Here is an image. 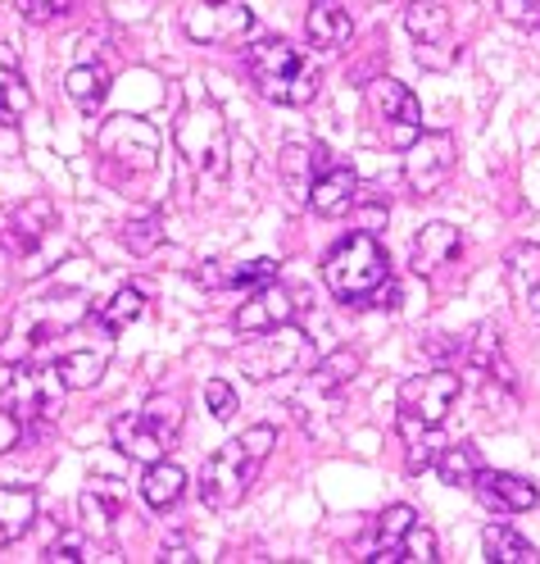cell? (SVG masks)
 Here are the masks:
<instances>
[{"mask_svg": "<svg viewBox=\"0 0 540 564\" xmlns=\"http://www.w3.org/2000/svg\"><path fill=\"white\" fill-rule=\"evenodd\" d=\"M42 560H51V564H82V560H96V555H91V542H87L82 528H68V533H59V538L46 546Z\"/></svg>", "mask_w": 540, "mask_h": 564, "instance_id": "obj_37", "label": "cell"}, {"mask_svg": "<svg viewBox=\"0 0 540 564\" xmlns=\"http://www.w3.org/2000/svg\"><path fill=\"white\" fill-rule=\"evenodd\" d=\"M123 246L132 256H151L164 246V215L159 209H146V215H136L123 224Z\"/></svg>", "mask_w": 540, "mask_h": 564, "instance_id": "obj_35", "label": "cell"}, {"mask_svg": "<svg viewBox=\"0 0 540 564\" xmlns=\"http://www.w3.org/2000/svg\"><path fill=\"white\" fill-rule=\"evenodd\" d=\"M64 91L82 115H96L104 105V96H110V68L104 64H74L68 78H64Z\"/></svg>", "mask_w": 540, "mask_h": 564, "instance_id": "obj_28", "label": "cell"}, {"mask_svg": "<svg viewBox=\"0 0 540 564\" xmlns=\"http://www.w3.org/2000/svg\"><path fill=\"white\" fill-rule=\"evenodd\" d=\"M277 278V260H250V264H228V269H200L196 282H209V288H232V292H255L264 282Z\"/></svg>", "mask_w": 540, "mask_h": 564, "instance_id": "obj_29", "label": "cell"}, {"mask_svg": "<svg viewBox=\"0 0 540 564\" xmlns=\"http://www.w3.org/2000/svg\"><path fill=\"white\" fill-rule=\"evenodd\" d=\"M459 251H463L459 228H450V224H427V228L414 237V246H409V264H414L418 278H431V273H441L445 264H454Z\"/></svg>", "mask_w": 540, "mask_h": 564, "instance_id": "obj_21", "label": "cell"}, {"mask_svg": "<svg viewBox=\"0 0 540 564\" xmlns=\"http://www.w3.org/2000/svg\"><path fill=\"white\" fill-rule=\"evenodd\" d=\"M482 546H486V560H499V564H536V546L518 533L509 523H486L482 528Z\"/></svg>", "mask_w": 540, "mask_h": 564, "instance_id": "obj_31", "label": "cell"}, {"mask_svg": "<svg viewBox=\"0 0 540 564\" xmlns=\"http://www.w3.org/2000/svg\"><path fill=\"white\" fill-rule=\"evenodd\" d=\"M322 278H328L337 301L373 305V296L390 282V260L373 232H350L332 246V256L322 260Z\"/></svg>", "mask_w": 540, "mask_h": 564, "instance_id": "obj_4", "label": "cell"}, {"mask_svg": "<svg viewBox=\"0 0 540 564\" xmlns=\"http://www.w3.org/2000/svg\"><path fill=\"white\" fill-rule=\"evenodd\" d=\"M64 378L55 373V365H42V369H32V365H14V373L0 382V414H10L19 429H42V423L59 419L64 410Z\"/></svg>", "mask_w": 540, "mask_h": 564, "instance_id": "obj_7", "label": "cell"}, {"mask_svg": "<svg viewBox=\"0 0 540 564\" xmlns=\"http://www.w3.org/2000/svg\"><path fill=\"white\" fill-rule=\"evenodd\" d=\"M37 523V491L32 487H0V551L14 546Z\"/></svg>", "mask_w": 540, "mask_h": 564, "instance_id": "obj_25", "label": "cell"}, {"mask_svg": "<svg viewBox=\"0 0 540 564\" xmlns=\"http://www.w3.org/2000/svg\"><path fill=\"white\" fill-rule=\"evenodd\" d=\"M504 278H509V292L522 310L540 314V246L522 241L509 251V260H504Z\"/></svg>", "mask_w": 540, "mask_h": 564, "instance_id": "obj_23", "label": "cell"}, {"mask_svg": "<svg viewBox=\"0 0 540 564\" xmlns=\"http://www.w3.org/2000/svg\"><path fill=\"white\" fill-rule=\"evenodd\" d=\"M205 405H209V414L219 419V423H228V419L236 414V392H232L223 378H209V382H205Z\"/></svg>", "mask_w": 540, "mask_h": 564, "instance_id": "obj_39", "label": "cell"}, {"mask_svg": "<svg viewBox=\"0 0 540 564\" xmlns=\"http://www.w3.org/2000/svg\"><path fill=\"white\" fill-rule=\"evenodd\" d=\"M332 160H328V151L322 147H305V141H291V147H282V155H277V173H282V183H286V192H291V200L296 205H309V187H313V178L322 169H328Z\"/></svg>", "mask_w": 540, "mask_h": 564, "instance_id": "obj_22", "label": "cell"}, {"mask_svg": "<svg viewBox=\"0 0 540 564\" xmlns=\"http://www.w3.org/2000/svg\"><path fill=\"white\" fill-rule=\"evenodd\" d=\"M368 115H373V123L386 137L390 151H405L409 141L422 132V105H418V96L405 83H395V78H373L368 83Z\"/></svg>", "mask_w": 540, "mask_h": 564, "instance_id": "obj_10", "label": "cell"}, {"mask_svg": "<svg viewBox=\"0 0 540 564\" xmlns=\"http://www.w3.org/2000/svg\"><path fill=\"white\" fill-rule=\"evenodd\" d=\"M32 105V91H27V78H23V64H19V51L10 42H0V123H23Z\"/></svg>", "mask_w": 540, "mask_h": 564, "instance_id": "obj_24", "label": "cell"}, {"mask_svg": "<svg viewBox=\"0 0 540 564\" xmlns=\"http://www.w3.org/2000/svg\"><path fill=\"white\" fill-rule=\"evenodd\" d=\"M499 14L518 28H540V0H499Z\"/></svg>", "mask_w": 540, "mask_h": 564, "instance_id": "obj_41", "label": "cell"}, {"mask_svg": "<svg viewBox=\"0 0 540 564\" xmlns=\"http://www.w3.org/2000/svg\"><path fill=\"white\" fill-rule=\"evenodd\" d=\"M173 147L200 183H223L228 178L232 137H228L223 110L209 96H200V91L187 96V105L177 110V123H173Z\"/></svg>", "mask_w": 540, "mask_h": 564, "instance_id": "obj_2", "label": "cell"}, {"mask_svg": "<svg viewBox=\"0 0 540 564\" xmlns=\"http://www.w3.org/2000/svg\"><path fill=\"white\" fill-rule=\"evenodd\" d=\"M141 310H146V296H141V288H119L110 301L96 310V319H100L104 333H114V337H119L123 328H132V324L141 319Z\"/></svg>", "mask_w": 540, "mask_h": 564, "instance_id": "obj_33", "label": "cell"}, {"mask_svg": "<svg viewBox=\"0 0 540 564\" xmlns=\"http://www.w3.org/2000/svg\"><path fill=\"white\" fill-rule=\"evenodd\" d=\"M96 151H100V164L110 178H119V173H151L159 164V128L151 119L114 115L100 123Z\"/></svg>", "mask_w": 540, "mask_h": 564, "instance_id": "obj_8", "label": "cell"}, {"mask_svg": "<svg viewBox=\"0 0 540 564\" xmlns=\"http://www.w3.org/2000/svg\"><path fill=\"white\" fill-rule=\"evenodd\" d=\"M255 28L245 0H196L187 10V37L196 46H241Z\"/></svg>", "mask_w": 540, "mask_h": 564, "instance_id": "obj_12", "label": "cell"}, {"mask_svg": "<svg viewBox=\"0 0 540 564\" xmlns=\"http://www.w3.org/2000/svg\"><path fill=\"white\" fill-rule=\"evenodd\" d=\"M183 491H187V474L177 469L168 455L155 465H146V478H141V501H146L151 510H173L177 501H183Z\"/></svg>", "mask_w": 540, "mask_h": 564, "instance_id": "obj_27", "label": "cell"}, {"mask_svg": "<svg viewBox=\"0 0 540 564\" xmlns=\"http://www.w3.org/2000/svg\"><path fill=\"white\" fill-rule=\"evenodd\" d=\"M82 314H87V301H82L78 292L27 301V305L14 314V324H10L5 341H0V365H23L46 337H55V333H64V328H74Z\"/></svg>", "mask_w": 540, "mask_h": 564, "instance_id": "obj_6", "label": "cell"}, {"mask_svg": "<svg viewBox=\"0 0 540 564\" xmlns=\"http://www.w3.org/2000/svg\"><path fill=\"white\" fill-rule=\"evenodd\" d=\"M82 519H87V528H82V533H110V528H114V519H119V510H123V487L114 482V478H100L96 487H87L82 491Z\"/></svg>", "mask_w": 540, "mask_h": 564, "instance_id": "obj_26", "label": "cell"}, {"mask_svg": "<svg viewBox=\"0 0 540 564\" xmlns=\"http://www.w3.org/2000/svg\"><path fill=\"white\" fill-rule=\"evenodd\" d=\"M431 469L441 474L445 487H473V478L482 474V455L473 442H445L437 451V460H431Z\"/></svg>", "mask_w": 540, "mask_h": 564, "instance_id": "obj_30", "label": "cell"}, {"mask_svg": "<svg viewBox=\"0 0 540 564\" xmlns=\"http://www.w3.org/2000/svg\"><path fill=\"white\" fill-rule=\"evenodd\" d=\"M55 228H59V215L46 196H27L10 209H0V241H5L14 256H32Z\"/></svg>", "mask_w": 540, "mask_h": 564, "instance_id": "obj_15", "label": "cell"}, {"mask_svg": "<svg viewBox=\"0 0 540 564\" xmlns=\"http://www.w3.org/2000/svg\"><path fill=\"white\" fill-rule=\"evenodd\" d=\"M405 560H414V564H431V560H441L437 555V533L418 519V528L409 533V551H405Z\"/></svg>", "mask_w": 540, "mask_h": 564, "instance_id": "obj_40", "label": "cell"}, {"mask_svg": "<svg viewBox=\"0 0 540 564\" xmlns=\"http://www.w3.org/2000/svg\"><path fill=\"white\" fill-rule=\"evenodd\" d=\"M354 200H359V173L350 164H328L309 187V205L322 219L345 215V209H354Z\"/></svg>", "mask_w": 540, "mask_h": 564, "instance_id": "obj_19", "label": "cell"}, {"mask_svg": "<svg viewBox=\"0 0 540 564\" xmlns=\"http://www.w3.org/2000/svg\"><path fill=\"white\" fill-rule=\"evenodd\" d=\"M418 528V510L414 506H386L373 523V551L364 560L373 564H400L409 551V533Z\"/></svg>", "mask_w": 540, "mask_h": 564, "instance_id": "obj_18", "label": "cell"}, {"mask_svg": "<svg viewBox=\"0 0 540 564\" xmlns=\"http://www.w3.org/2000/svg\"><path fill=\"white\" fill-rule=\"evenodd\" d=\"M159 560H173V564H187V560H196V551L183 542V538H173V542H164V555Z\"/></svg>", "mask_w": 540, "mask_h": 564, "instance_id": "obj_42", "label": "cell"}, {"mask_svg": "<svg viewBox=\"0 0 540 564\" xmlns=\"http://www.w3.org/2000/svg\"><path fill=\"white\" fill-rule=\"evenodd\" d=\"M473 497L491 510V514H527V510H536V501H540V491H536V482H527V478H518V474H504V469H486L482 465V474L473 478Z\"/></svg>", "mask_w": 540, "mask_h": 564, "instance_id": "obj_16", "label": "cell"}, {"mask_svg": "<svg viewBox=\"0 0 540 564\" xmlns=\"http://www.w3.org/2000/svg\"><path fill=\"white\" fill-rule=\"evenodd\" d=\"M291 319H296V301H291V292H286L282 282L273 278V282H264V288H255V292L241 301V310H236V333L255 337V333L282 328V324H291Z\"/></svg>", "mask_w": 540, "mask_h": 564, "instance_id": "obj_17", "label": "cell"}, {"mask_svg": "<svg viewBox=\"0 0 540 564\" xmlns=\"http://www.w3.org/2000/svg\"><path fill=\"white\" fill-rule=\"evenodd\" d=\"M305 32H309V46L313 51L337 55L354 37V19H350V10L341 6V0H313L309 14H305Z\"/></svg>", "mask_w": 540, "mask_h": 564, "instance_id": "obj_20", "label": "cell"}, {"mask_svg": "<svg viewBox=\"0 0 540 564\" xmlns=\"http://www.w3.org/2000/svg\"><path fill=\"white\" fill-rule=\"evenodd\" d=\"M14 10L23 23L42 28V23H55V19H68L78 10V0H14Z\"/></svg>", "mask_w": 540, "mask_h": 564, "instance_id": "obj_38", "label": "cell"}, {"mask_svg": "<svg viewBox=\"0 0 540 564\" xmlns=\"http://www.w3.org/2000/svg\"><path fill=\"white\" fill-rule=\"evenodd\" d=\"M245 68H250V83H255V91L273 105H309L322 87L318 68L305 59V51H296L291 42L282 37H264L245 51Z\"/></svg>", "mask_w": 540, "mask_h": 564, "instance_id": "obj_3", "label": "cell"}, {"mask_svg": "<svg viewBox=\"0 0 540 564\" xmlns=\"http://www.w3.org/2000/svg\"><path fill=\"white\" fill-rule=\"evenodd\" d=\"M104 356H96V350H68V356L55 360V373L64 378L68 392H91V387L104 378Z\"/></svg>", "mask_w": 540, "mask_h": 564, "instance_id": "obj_32", "label": "cell"}, {"mask_svg": "<svg viewBox=\"0 0 540 564\" xmlns=\"http://www.w3.org/2000/svg\"><path fill=\"white\" fill-rule=\"evenodd\" d=\"M359 350H350V346H341V350H332V356H322L318 360V369H313V392H337V387H345L354 373H359Z\"/></svg>", "mask_w": 540, "mask_h": 564, "instance_id": "obj_34", "label": "cell"}, {"mask_svg": "<svg viewBox=\"0 0 540 564\" xmlns=\"http://www.w3.org/2000/svg\"><path fill=\"white\" fill-rule=\"evenodd\" d=\"M400 433H405V455H409V474H422L437 460V429H422V423L400 419Z\"/></svg>", "mask_w": 540, "mask_h": 564, "instance_id": "obj_36", "label": "cell"}, {"mask_svg": "<svg viewBox=\"0 0 540 564\" xmlns=\"http://www.w3.org/2000/svg\"><path fill=\"white\" fill-rule=\"evenodd\" d=\"M459 392H463V373L454 365H437V369L414 373L400 382L395 410H400V419H409V423H422V429H441L445 414L459 401Z\"/></svg>", "mask_w": 540, "mask_h": 564, "instance_id": "obj_9", "label": "cell"}, {"mask_svg": "<svg viewBox=\"0 0 540 564\" xmlns=\"http://www.w3.org/2000/svg\"><path fill=\"white\" fill-rule=\"evenodd\" d=\"M400 155H405V183L418 196H437L454 173V137L450 132H418Z\"/></svg>", "mask_w": 540, "mask_h": 564, "instance_id": "obj_13", "label": "cell"}, {"mask_svg": "<svg viewBox=\"0 0 540 564\" xmlns=\"http://www.w3.org/2000/svg\"><path fill=\"white\" fill-rule=\"evenodd\" d=\"M309 356V337L291 324H282V328H268V333H255L250 337V346H241V369L245 378H277V373H296Z\"/></svg>", "mask_w": 540, "mask_h": 564, "instance_id": "obj_11", "label": "cell"}, {"mask_svg": "<svg viewBox=\"0 0 540 564\" xmlns=\"http://www.w3.org/2000/svg\"><path fill=\"white\" fill-rule=\"evenodd\" d=\"M177 433H183V405H177L173 397H151L141 410L119 414L110 423L114 446L128 455V460H136V465L164 460V455L173 451V442H177Z\"/></svg>", "mask_w": 540, "mask_h": 564, "instance_id": "obj_5", "label": "cell"}, {"mask_svg": "<svg viewBox=\"0 0 540 564\" xmlns=\"http://www.w3.org/2000/svg\"><path fill=\"white\" fill-rule=\"evenodd\" d=\"M277 446L273 423H255L241 437L223 442L219 451L200 465V506L205 510H232L245 501V491L260 482V469L268 465V455Z\"/></svg>", "mask_w": 540, "mask_h": 564, "instance_id": "obj_1", "label": "cell"}, {"mask_svg": "<svg viewBox=\"0 0 540 564\" xmlns=\"http://www.w3.org/2000/svg\"><path fill=\"white\" fill-rule=\"evenodd\" d=\"M405 28L414 37V55L422 68H450L454 64V19L437 0H414L405 10Z\"/></svg>", "mask_w": 540, "mask_h": 564, "instance_id": "obj_14", "label": "cell"}]
</instances>
